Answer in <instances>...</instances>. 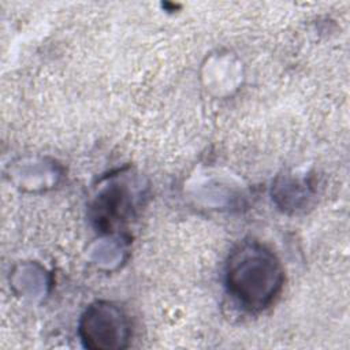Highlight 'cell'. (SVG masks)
I'll use <instances>...</instances> for the list:
<instances>
[{"label": "cell", "instance_id": "cell-1", "mask_svg": "<svg viewBox=\"0 0 350 350\" xmlns=\"http://www.w3.org/2000/svg\"><path fill=\"white\" fill-rule=\"evenodd\" d=\"M283 268L276 256L258 242L239 243L226 264V286L245 309L268 308L283 286Z\"/></svg>", "mask_w": 350, "mask_h": 350}, {"label": "cell", "instance_id": "cell-2", "mask_svg": "<svg viewBox=\"0 0 350 350\" xmlns=\"http://www.w3.org/2000/svg\"><path fill=\"white\" fill-rule=\"evenodd\" d=\"M79 338L92 350H118L127 346L130 323L112 302L97 301L86 308L79 320Z\"/></svg>", "mask_w": 350, "mask_h": 350}]
</instances>
